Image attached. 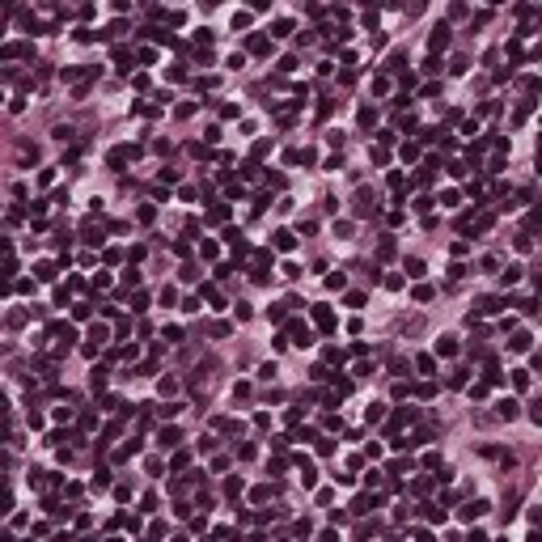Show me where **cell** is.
I'll return each instance as SVG.
<instances>
[{"instance_id":"obj_1","label":"cell","mask_w":542,"mask_h":542,"mask_svg":"<svg viewBox=\"0 0 542 542\" xmlns=\"http://www.w3.org/2000/svg\"><path fill=\"white\" fill-rule=\"evenodd\" d=\"M445 42H449V30H445V25H437V34H432V51H441Z\"/></svg>"},{"instance_id":"obj_2","label":"cell","mask_w":542,"mask_h":542,"mask_svg":"<svg viewBox=\"0 0 542 542\" xmlns=\"http://www.w3.org/2000/svg\"><path fill=\"white\" fill-rule=\"evenodd\" d=\"M275 246H280V250H292V246H297V237H292V233H275Z\"/></svg>"},{"instance_id":"obj_3","label":"cell","mask_w":542,"mask_h":542,"mask_svg":"<svg viewBox=\"0 0 542 542\" xmlns=\"http://www.w3.org/2000/svg\"><path fill=\"white\" fill-rule=\"evenodd\" d=\"M500 415H504V420H513V415H517V403H513V398H504V403H500Z\"/></svg>"},{"instance_id":"obj_4","label":"cell","mask_w":542,"mask_h":542,"mask_svg":"<svg viewBox=\"0 0 542 542\" xmlns=\"http://www.w3.org/2000/svg\"><path fill=\"white\" fill-rule=\"evenodd\" d=\"M161 445H178V428H165L161 432Z\"/></svg>"}]
</instances>
